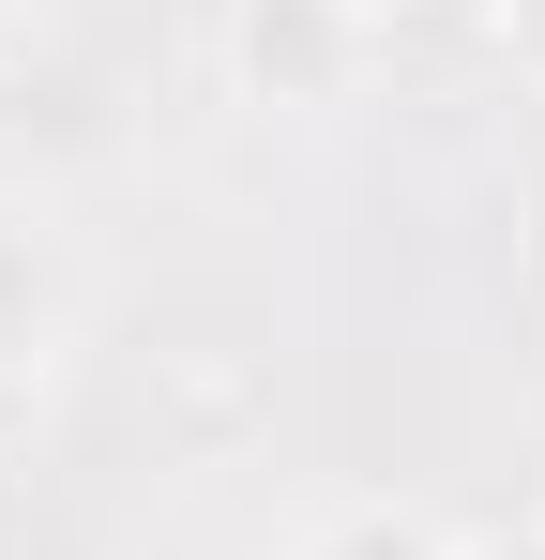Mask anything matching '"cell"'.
I'll use <instances>...</instances> for the list:
<instances>
[{"label": "cell", "mask_w": 545, "mask_h": 560, "mask_svg": "<svg viewBox=\"0 0 545 560\" xmlns=\"http://www.w3.org/2000/svg\"><path fill=\"white\" fill-rule=\"evenodd\" d=\"M363 61H379V15H349V0H228V92L272 121L349 106Z\"/></svg>", "instance_id": "cell-1"}, {"label": "cell", "mask_w": 545, "mask_h": 560, "mask_svg": "<svg viewBox=\"0 0 545 560\" xmlns=\"http://www.w3.org/2000/svg\"><path fill=\"white\" fill-rule=\"evenodd\" d=\"M91 334V243L61 197L0 183V364L15 378H61V349Z\"/></svg>", "instance_id": "cell-2"}, {"label": "cell", "mask_w": 545, "mask_h": 560, "mask_svg": "<svg viewBox=\"0 0 545 560\" xmlns=\"http://www.w3.org/2000/svg\"><path fill=\"white\" fill-rule=\"evenodd\" d=\"M288 560H454V530L425 500H334L318 530H288Z\"/></svg>", "instance_id": "cell-3"}, {"label": "cell", "mask_w": 545, "mask_h": 560, "mask_svg": "<svg viewBox=\"0 0 545 560\" xmlns=\"http://www.w3.org/2000/svg\"><path fill=\"white\" fill-rule=\"evenodd\" d=\"M485 31H500V61L545 92V0H485Z\"/></svg>", "instance_id": "cell-4"}, {"label": "cell", "mask_w": 545, "mask_h": 560, "mask_svg": "<svg viewBox=\"0 0 545 560\" xmlns=\"http://www.w3.org/2000/svg\"><path fill=\"white\" fill-rule=\"evenodd\" d=\"M31 424H46V378H15V364H0V455H15Z\"/></svg>", "instance_id": "cell-5"}, {"label": "cell", "mask_w": 545, "mask_h": 560, "mask_svg": "<svg viewBox=\"0 0 545 560\" xmlns=\"http://www.w3.org/2000/svg\"><path fill=\"white\" fill-rule=\"evenodd\" d=\"M454 560H545V515H515V530H485V546H454Z\"/></svg>", "instance_id": "cell-6"}, {"label": "cell", "mask_w": 545, "mask_h": 560, "mask_svg": "<svg viewBox=\"0 0 545 560\" xmlns=\"http://www.w3.org/2000/svg\"><path fill=\"white\" fill-rule=\"evenodd\" d=\"M15 31H31V0H0V61H15Z\"/></svg>", "instance_id": "cell-7"}, {"label": "cell", "mask_w": 545, "mask_h": 560, "mask_svg": "<svg viewBox=\"0 0 545 560\" xmlns=\"http://www.w3.org/2000/svg\"><path fill=\"white\" fill-rule=\"evenodd\" d=\"M349 15H394V0H349Z\"/></svg>", "instance_id": "cell-8"}]
</instances>
